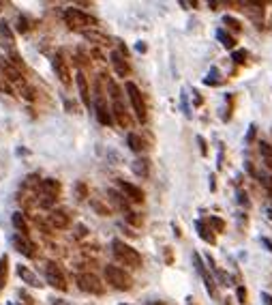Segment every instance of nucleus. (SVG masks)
<instances>
[{
    "label": "nucleus",
    "instance_id": "7ed1b4c3",
    "mask_svg": "<svg viewBox=\"0 0 272 305\" xmlns=\"http://www.w3.org/2000/svg\"><path fill=\"white\" fill-rule=\"evenodd\" d=\"M105 280H107V284H112L116 290H131V286H133L131 275L125 273V269L114 267V264H107L105 267Z\"/></svg>",
    "mask_w": 272,
    "mask_h": 305
},
{
    "label": "nucleus",
    "instance_id": "412c9836",
    "mask_svg": "<svg viewBox=\"0 0 272 305\" xmlns=\"http://www.w3.org/2000/svg\"><path fill=\"white\" fill-rule=\"evenodd\" d=\"M84 37H86L88 41H94L96 45H107L109 43V39L105 35H99V32H92V30H86L84 32Z\"/></svg>",
    "mask_w": 272,
    "mask_h": 305
},
{
    "label": "nucleus",
    "instance_id": "bb28decb",
    "mask_svg": "<svg viewBox=\"0 0 272 305\" xmlns=\"http://www.w3.org/2000/svg\"><path fill=\"white\" fill-rule=\"evenodd\" d=\"M6 262H9V260H6V256L0 258V284L6 280Z\"/></svg>",
    "mask_w": 272,
    "mask_h": 305
},
{
    "label": "nucleus",
    "instance_id": "9b49d317",
    "mask_svg": "<svg viewBox=\"0 0 272 305\" xmlns=\"http://www.w3.org/2000/svg\"><path fill=\"white\" fill-rule=\"evenodd\" d=\"M193 262H195L197 273L202 275V280H204V284H206V290H208V295H210V297H215V295H217L215 280H212V275L208 273V269L204 267V262H202V258H199V254H193Z\"/></svg>",
    "mask_w": 272,
    "mask_h": 305
},
{
    "label": "nucleus",
    "instance_id": "2f4dec72",
    "mask_svg": "<svg viewBox=\"0 0 272 305\" xmlns=\"http://www.w3.org/2000/svg\"><path fill=\"white\" fill-rule=\"evenodd\" d=\"M77 191H80V200L86 198V187H84V183H77Z\"/></svg>",
    "mask_w": 272,
    "mask_h": 305
},
{
    "label": "nucleus",
    "instance_id": "5701e85b",
    "mask_svg": "<svg viewBox=\"0 0 272 305\" xmlns=\"http://www.w3.org/2000/svg\"><path fill=\"white\" fill-rule=\"evenodd\" d=\"M195 226H197V232H199V237H202L206 243H215V237H212L210 232H208V228H206V226H204V222H197Z\"/></svg>",
    "mask_w": 272,
    "mask_h": 305
},
{
    "label": "nucleus",
    "instance_id": "aec40b11",
    "mask_svg": "<svg viewBox=\"0 0 272 305\" xmlns=\"http://www.w3.org/2000/svg\"><path fill=\"white\" fill-rule=\"evenodd\" d=\"M127 142H129V148H131V151H135V153H141L146 148L144 146V140H141L137 133H129L127 135Z\"/></svg>",
    "mask_w": 272,
    "mask_h": 305
},
{
    "label": "nucleus",
    "instance_id": "cd10ccee",
    "mask_svg": "<svg viewBox=\"0 0 272 305\" xmlns=\"http://www.w3.org/2000/svg\"><path fill=\"white\" fill-rule=\"evenodd\" d=\"M231 58H234V62H244V61H247V52L238 50V52H234V56H231Z\"/></svg>",
    "mask_w": 272,
    "mask_h": 305
},
{
    "label": "nucleus",
    "instance_id": "ddd939ff",
    "mask_svg": "<svg viewBox=\"0 0 272 305\" xmlns=\"http://www.w3.org/2000/svg\"><path fill=\"white\" fill-rule=\"evenodd\" d=\"M120 191L125 193V198H129L131 202H144V191L139 187H135L133 183H127V181H118Z\"/></svg>",
    "mask_w": 272,
    "mask_h": 305
},
{
    "label": "nucleus",
    "instance_id": "473e14b6",
    "mask_svg": "<svg viewBox=\"0 0 272 305\" xmlns=\"http://www.w3.org/2000/svg\"><path fill=\"white\" fill-rule=\"evenodd\" d=\"M238 200H240V204H247V196L242 191H238Z\"/></svg>",
    "mask_w": 272,
    "mask_h": 305
},
{
    "label": "nucleus",
    "instance_id": "a878e982",
    "mask_svg": "<svg viewBox=\"0 0 272 305\" xmlns=\"http://www.w3.org/2000/svg\"><path fill=\"white\" fill-rule=\"evenodd\" d=\"M219 82H221V75H219L217 69H212L208 73V77H206V84H219Z\"/></svg>",
    "mask_w": 272,
    "mask_h": 305
},
{
    "label": "nucleus",
    "instance_id": "6ab92c4d",
    "mask_svg": "<svg viewBox=\"0 0 272 305\" xmlns=\"http://www.w3.org/2000/svg\"><path fill=\"white\" fill-rule=\"evenodd\" d=\"M13 226H15V230L19 232V235H26V237H28V224H26V217L22 215V213H13Z\"/></svg>",
    "mask_w": 272,
    "mask_h": 305
},
{
    "label": "nucleus",
    "instance_id": "1a4fd4ad",
    "mask_svg": "<svg viewBox=\"0 0 272 305\" xmlns=\"http://www.w3.org/2000/svg\"><path fill=\"white\" fill-rule=\"evenodd\" d=\"M11 243H13V247H15L19 254H24L26 258H32V256H35V249H37V247H35V243L30 241V237L19 235V232H17V235L11 239Z\"/></svg>",
    "mask_w": 272,
    "mask_h": 305
},
{
    "label": "nucleus",
    "instance_id": "f03ea898",
    "mask_svg": "<svg viewBox=\"0 0 272 305\" xmlns=\"http://www.w3.org/2000/svg\"><path fill=\"white\" fill-rule=\"evenodd\" d=\"M64 22H67L71 30H84V32L96 26V19L80 9H64Z\"/></svg>",
    "mask_w": 272,
    "mask_h": 305
},
{
    "label": "nucleus",
    "instance_id": "9d476101",
    "mask_svg": "<svg viewBox=\"0 0 272 305\" xmlns=\"http://www.w3.org/2000/svg\"><path fill=\"white\" fill-rule=\"evenodd\" d=\"M112 112H114V119H116V122H118L120 127H127L129 129V127L133 125V119H131V114H129V110L125 108L122 99H114Z\"/></svg>",
    "mask_w": 272,
    "mask_h": 305
},
{
    "label": "nucleus",
    "instance_id": "72a5a7b5",
    "mask_svg": "<svg viewBox=\"0 0 272 305\" xmlns=\"http://www.w3.org/2000/svg\"><path fill=\"white\" fill-rule=\"evenodd\" d=\"M262 243H264V245H266V247H268V249H270V251H272V243H270V241H268V239H262Z\"/></svg>",
    "mask_w": 272,
    "mask_h": 305
},
{
    "label": "nucleus",
    "instance_id": "f8f14e48",
    "mask_svg": "<svg viewBox=\"0 0 272 305\" xmlns=\"http://www.w3.org/2000/svg\"><path fill=\"white\" fill-rule=\"evenodd\" d=\"M47 222L51 228H56V230H64V228H69L71 226V217H69V213L67 211H62V209H54L47 215Z\"/></svg>",
    "mask_w": 272,
    "mask_h": 305
},
{
    "label": "nucleus",
    "instance_id": "dca6fc26",
    "mask_svg": "<svg viewBox=\"0 0 272 305\" xmlns=\"http://www.w3.org/2000/svg\"><path fill=\"white\" fill-rule=\"evenodd\" d=\"M17 275L22 277L24 284H28V286H32V288H41V286H43V284L39 282V277L32 273L28 267H24V264H19V267H17Z\"/></svg>",
    "mask_w": 272,
    "mask_h": 305
},
{
    "label": "nucleus",
    "instance_id": "2eb2a0df",
    "mask_svg": "<svg viewBox=\"0 0 272 305\" xmlns=\"http://www.w3.org/2000/svg\"><path fill=\"white\" fill-rule=\"evenodd\" d=\"M2 71H4V75H6V80H9V82L19 84L22 88H26V82H24L22 69H17L13 62H2Z\"/></svg>",
    "mask_w": 272,
    "mask_h": 305
},
{
    "label": "nucleus",
    "instance_id": "f3484780",
    "mask_svg": "<svg viewBox=\"0 0 272 305\" xmlns=\"http://www.w3.org/2000/svg\"><path fill=\"white\" fill-rule=\"evenodd\" d=\"M41 191H43V196L58 198V193H60V183L54 179H45V181H41Z\"/></svg>",
    "mask_w": 272,
    "mask_h": 305
},
{
    "label": "nucleus",
    "instance_id": "20e7f679",
    "mask_svg": "<svg viewBox=\"0 0 272 305\" xmlns=\"http://www.w3.org/2000/svg\"><path fill=\"white\" fill-rule=\"evenodd\" d=\"M125 88H127L129 99H131V106H133V112H135V116H137V121L146 122L148 121V108H146V101H144V97H141L139 88L135 86L133 82H127Z\"/></svg>",
    "mask_w": 272,
    "mask_h": 305
},
{
    "label": "nucleus",
    "instance_id": "39448f33",
    "mask_svg": "<svg viewBox=\"0 0 272 305\" xmlns=\"http://www.w3.org/2000/svg\"><path fill=\"white\" fill-rule=\"evenodd\" d=\"M45 280H47V284H49L51 288L60 290V293H64V290L69 288L67 277H64L62 269L58 267L56 262H47V264H45Z\"/></svg>",
    "mask_w": 272,
    "mask_h": 305
},
{
    "label": "nucleus",
    "instance_id": "c85d7f7f",
    "mask_svg": "<svg viewBox=\"0 0 272 305\" xmlns=\"http://www.w3.org/2000/svg\"><path fill=\"white\" fill-rule=\"evenodd\" d=\"M236 293H238V301H240V303H247V290H244L242 286H238Z\"/></svg>",
    "mask_w": 272,
    "mask_h": 305
},
{
    "label": "nucleus",
    "instance_id": "393cba45",
    "mask_svg": "<svg viewBox=\"0 0 272 305\" xmlns=\"http://www.w3.org/2000/svg\"><path fill=\"white\" fill-rule=\"evenodd\" d=\"M223 22L227 24L231 30H236V32H240V28H242L240 22H238V19H234V17H229V15H225V17H223Z\"/></svg>",
    "mask_w": 272,
    "mask_h": 305
},
{
    "label": "nucleus",
    "instance_id": "c756f323",
    "mask_svg": "<svg viewBox=\"0 0 272 305\" xmlns=\"http://www.w3.org/2000/svg\"><path fill=\"white\" fill-rule=\"evenodd\" d=\"M262 183H264V187H266L268 191H272V177H262Z\"/></svg>",
    "mask_w": 272,
    "mask_h": 305
},
{
    "label": "nucleus",
    "instance_id": "0eeeda50",
    "mask_svg": "<svg viewBox=\"0 0 272 305\" xmlns=\"http://www.w3.org/2000/svg\"><path fill=\"white\" fill-rule=\"evenodd\" d=\"M94 112H96V121L101 122V125H112L114 119L112 114H109V108L105 106V97L99 88H96V97H94Z\"/></svg>",
    "mask_w": 272,
    "mask_h": 305
},
{
    "label": "nucleus",
    "instance_id": "f704fd0d",
    "mask_svg": "<svg viewBox=\"0 0 272 305\" xmlns=\"http://www.w3.org/2000/svg\"><path fill=\"white\" fill-rule=\"evenodd\" d=\"M268 217L272 219V206H270V209H268Z\"/></svg>",
    "mask_w": 272,
    "mask_h": 305
},
{
    "label": "nucleus",
    "instance_id": "423d86ee",
    "mask_svg": "<svg viewBox=\"0 0 272 305\" xmlns=\"http://www.w3.org/2000/svg\"><path fill=\"white\" fill-rule=\"evenodd\" d=\"M75 282H77V286H80V290H84V293H88V295H103L105 293V286H103L101 280L94 273H80L75 277Z\"/></svg>",
    "mask_w": 272,
    "mask_h": 305
},
{
    "label": "nucleus",
    "instance_id": "f257e3e1",
    "mask_svg": "<svg viewBox=\"0 0 272 305\" xmlns=\"http://www.w3.org/2000/svg\"><path fill=\"white\" fill-rule=\"evenodd\" d=\"M112 254L116 256V260H120L125 267H133V269L141 267V256L137 254V249H133L131 245H127L125 241H120V239L112 241Z\"/></svg>",
    "mask_w": 272,
    "mask_h": 305
},
{
    "label": "nucleus",
    "instance_id": "4be33fe9",
    "mask_svg": "<svg viewBox=\"0 0 272 305\" xmlns=\"http://www.w3.org/2000/svg\"><path fill=\"white\" fill-rule=\"evenodd\" d=\"M217 37H219V41H221V43H223L227 50H234L236 41H234V37H231V35H227V32H225V30H217Z\"/></svg>",
    "mask_w": 272,
    "mask_h": 305
},
{
    "label": "nucleus",
    "instance_id": "4468645a",
    "mask_svg": "<svg viewBox=\"0 0 272 305\" xmlns=\"http://www.w3.org/2000/svg\"><path fill=\"white\" fill-rule=\"evenodd\" d=\"M112 64H114V69H116V73H118L120 77H127L129 73H131V67H129V62H127V56L122 54V52H112Z\"/></svg>",
    "mask_w": 272,
    "mask_h": 305
},
{
    "label": "nucleus",
    "instance_id": "b1692460",
    "mask_svg": "<svg viewBox=\"0 0 272 305\" xmlns=\"http://www.w3.org/2000/svg\"><path fill=\"white\" fill-rule=\"evenodd\" d=\"M109 200H112V202H116V204H118V209H122V211H127V209H129L127 200L122 198L120 193H116V191H109Z\"/></svg>",
    "mask_w": 272,
    "mask_h": 305
},
{
    "label": "nucleus",
    "instance_id": "a211bd4d",
    "mask_svg": "<svg viewBox=\"0 0 272 305\" xmlns=\"http://www.w3.org/2000/svg\"><path fill=\"white\" fill-rule=\"evenodd\" d=\"M77 88H80V97H82V101H84V106H88L90 108V90H88V82H86V75L82 73H77Z\"/></svg>",
    "mask_w": 272,
    "mask_h": 305
},
{
    "label": "nucleus",
    "instance_id": "7c9ffc66",
    "mask_svg": "<svg viewBox=\"0 0 272 305\" xmlns=\"http://www.w3.org/2000/svg\"><path fill=\"white\" fill-rule=\"evenodd\" d=\"M210 224L215 226L217 230H223V222H221V219H217V217H210Z\"/></svg>",
    "mask_w": 272,
    "mask_h": 305
},
{
    "label": "nucleus",
    "instance_id": "6e6552de",
    "mask_svg": "<svg viewBox=\"0 0 272 305\" xmlns=\"http://www.w3.org/2000/svg\"><path fill=\"white\" fill-rule=\"evenodd\" d=\"M51 67H54V73H56L58 80H60L64 86H69V84H71V69H69L67 61L62 58V54H56L54 56V61H51Z\"/></svg>",
    "mask_w": 272,
    "mask_h": 305
}]
</instances>
